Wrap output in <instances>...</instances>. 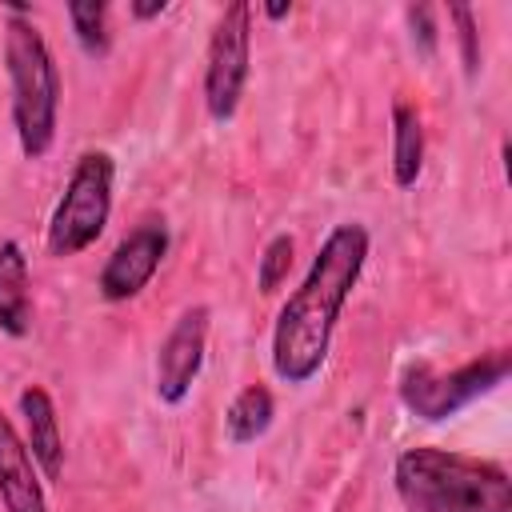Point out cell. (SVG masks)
I'll return each instance as SVG.
<instances>
[{
  "instance_id": "4",
  "label": "cell",
  "mask_w": 512,
  "mask_h": 512,
  "mask_svg": "<svg viewBox=\"0 0 512 512\" xmlns=\"http://www.w3.org/2000/svg\"><path fill=\"white\" fill-rule=\"evenodd\" d=\"M112 180H116V160L100 148L84 152L64 184V196L48 220V252L52 256H76L92 248L112 216Z\"/></svg>"
},
{
  "instance_id": "15",
  "label": "cell",
  "mask_w": 512,
  "mask_h": 512,
  "mask_svg": "<svg viewBox=\"0 0 512 512\" xmlns=\"http://www.w3.org/2000/svg\"><path fill=\"white\" fill-rule=\"evenodd\" d=\"M292 252H296V244H292L288 232H280V236H272V240L264 244L260 268H256V288H260V292H276V288L284 284V276H288V268H292Z\"/></svg>"
},
{
  "instance_id": "16",
  "label": "cell",
  "mask_w": 512,
  "mask_h": 512,
  "mask_svg": "<svg viewBox=\"0 0 512 512\" xmlns=\"http://www.w3.org/2000/svg\"><path fill=\"white\" fill-rule=\"evenodd\" d=\"M448 16L460 24V48H464V72L476 76V64H480V48H476V24H472V8L456 4L448 8Z\"/></svg>"
},
{
  "instance_id": "6",
  "label": "cell",
  "mask_w": 512,
  "mask_h": 512,
  "mask_svg": "<svg viewBox=\"0 0 512 512\" xmlns=\"http://www.w3.org/2000/svg\"><path fill=\"white\" fill-rule=\"evenodd\" d=\"M248 64H252V4L236 0L220 12L204 64V108L216 124L236 116L248 84Z\"/></svg>"
},
{
  "instance_id": "8",
  "label": "cell",
  "mask_w": 512,
  "mask_h": 512,
  "mask_svg": "<svg viewBox=\"0 0 512 512\" xmlns=\"http://www.w3.org/2000/svg\"><path fill=\"white\" fill-rule=\"evenodd\" d=\"M168 252V228L164 220H144L136 224L108 256V264L100 268V296L120 304V300H132L148 288V280L156 276L160 260Z\"/></svg>"
},
{
  "instance_id": "14",
  "label": "cell",
  "mask_w": 512,
  "mask_h": 512,
  "mask_svg": "<svg viewBox=\"0 0 512 512\" xmlns=\"http://www.w3.org/2000/svg\"><path fill=\"white\" fill-rule=\"evenodd\" d=\"M68 20H72V32H76V44L88 52V56H104L112 36H108V4L100 0H76L68 4Z\"/></svg>"
},
{
  "instance_id": "5",
  "label": "cell",
  "mask_w": 512,
  "mask_h": 512,
  "mask_svg": "<svg viewBox=\"0 0 512 512\" xmlns=\"http://www.w3.org/2000/svg\"><path fill=\"white\" fill-rule=\"evenodd\" d=\"M504 380H508V352H488V356H480V360H472L456 372H436L428 364H416L400 380V400H404L408 412L436 424V420L456 416L472 400L488 396Z\"/></svg>"
},
{
  "instance_id": "19",
  "label": "cell",
  "mask_w": 512,
  "mask_h": 512,
  "mask_svg": "<svg viewBox=\"0 0 512 512\" xmlns=\"http://www.w3.org/2000/svg\"><path fill=\"white\" fill-rule=\"evenodd\" d=\"M288 12H292V4H268V8H264V16H268V20H284Z\"/></svg>"
},
{
  "instance_id": "3",
  "label": "cell",
  "mask_w": 512,
  "mask_h": 512,
  "mask_svg": "<svg viewBox=\"0 0 512 512\" xmlns=\"http://www.w3.org/2000/svg\"><path fill=\"white\" fill-rule=\"evenodd\" d=\"M4 68L12 84V124L28 160H40L56 140L60 76L52 52L28 16H8L4 24Z\"/></svg>"
},
{
  "instance_id": "10",
  "label": "cell",
  "mask_w": 512,
  "mask_h": 512,
  "mask_svg": "<svg viewBox=\"0 0 512 512\" xmlns=\"http://www.w3.org/2000/svg\"><path fill=\"white\" fill-rule=\"evenodd\" d=\"M20 416H24V448L28 456L40 464L44 480H56L64 468V436H60V420H56V404L40 384H28L20 392Z\"/></svg>"
},
{
  "instance_id": "12",
  "label": "cell",
  "mask_w": 512,
  "mask_h": 512,
  "mask_svg": "<svg viewBox=\"0 0 512 512\" xmlns=\"http://www.w3.org/2000/svg\"><path fill=\"white\" fill-rule=\"evenodd\" d=\"M424 172V120L412 104L392 108V180L412 188Z\"/></svg>"
},
{
  "instance_id": "18",
  "label": "cell",
  "mask_w": 512,
  "mask_h": 512,
  "mask_svg": "<svg viewBox=\"0 0 512 512\" xmlns=\"http://www.w3.org/2000/svg\"><path fill=\"white\" fill-rule=\"evenodd\" d=\"M168 8V0H152V4H132V16L136 20H152V16H160Z\"/></svg>"
},
{
  "instance_id": "2",
  "label": "cell",
  "mask_w": 512,
  "mask_h": 512,
  "mask_svg": "<svg viewBox=\"0 0 512 512\" xmlns=\"http://www.w3.org/2000/svg\"><path fill=\"white\" fill-rule=\"evenodd\" d=\"M392 480L408 512H512L508 472L492 460L408 448L400 452Z\"/></svg>"
},
{
  "instance_id": "13",
  "label": "cell",
  "mask_w": 512,
  "mask_h": 512,
  "mask_svg": "<svg viewBox=\"0 0 512 512\" xmlns=\"http://www.w3.org/2000/svg\"><path fill=\"white\" fill-rule=\"evenodd\" d=\"M272 416H276V404H272V392H268L264 384L240 388L236 400H232L228 412H224L228 440H232V444H252V440H260V436L272 428Z\"/></svg>"
},
{
  "instance_id": "9",
  "label": "cell",
  "mask_w": 512,
  "mask_h": 512,
  "mask_svg": "<svg viewBox=\"0 0 512 512\" xmlns=\"http://www.w3.org/2000/svg\"><path fill=\"white\" fill-rule=\"evenodd\" d=\"M0 504L4 512H48L36 460L28 456L24 440L16 436L4 412H0Z\"/></svg>"
},
{
  "instance_id": "17",
  "label": "cell",
  "mask_w": 512,
  "mask_h": 512,
  "mask_svg": "<svg viewBox=\"0 0 512 512\" xmlns=\"http://www.w3.org/2000/svg\"><path fill=\"white\" fill-rule=\"evenodd\" d=\"M408 20H420V32H412L420 40V52H432L436 48V32L428 24V8H408Z\"/></svg>"
},
{
  "instance_id": "1",
  "label": "cell",
  "mask_w": 512,
  "mask_h": 512,
  "mask_svg": "<svg viewBox=\"0 0 512 512\" xmlns=\"http://www.w3.org/2000/svg\"><path fill=\"white\" fill-rule=\"evenodd\" d=\"M364 260H368V228L364 224L348 220L324 236L300 288L284 300L276 328H272V372L284 384L300 388L324 368L340 308L352 296V288L364 272Z\"/></svg>"
},
{
  "instance_id": "11",
  "label": "cell",
  "mask_w": 512,
  "mask_h": 512,
  "mask_svg": "<svg viewBox=\"0 0 512 512\" xmlns=\"http://www.w3.org/2000/svg\"><path fill=\"white\" fill-rule=\"evenodd\" d=\"M0 332L12 336V340L32 332L28 256L16 240H0Z\"/></svg>"
},
{
  "instance_id": "7",
  "label": "cell",
  "mask_w": 512,
  "mask_h": 512,
  "mask_svg": "<svg viewBox=\"0 0 512 512\" xmlns=\"http://www.w3.org/2000/svg\"><path fill=\"white\" fill-rule=\"evenodd\" d=\"M204 348H208V308L192 304L176 316L168 336L160 340L156 352V396L164 404H184L200 368H204Z\"/></svg>"
}]
</instances>
